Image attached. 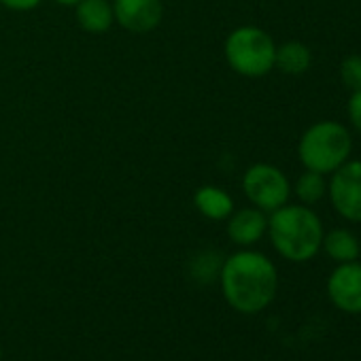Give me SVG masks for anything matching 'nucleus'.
I'll return each instance as SVG.
<instances>
[{"instance_id":"nucleus-2","label":"nucleus","mask_w":361,"mask_h":361,"mask_svg":"<svg viewBox=\"0 0 361 361\" xmlns=\"http://www.w3.org/2000/svg\"><path fill=\"white\" fill-rule=\"evenodd\" d=\"M274 251L293 264L317 257L323 243L321 217L306 204H283L268 217V232Z\"/></svg>"},{"instance_id":"nucleus-8","label":"nucleus","mask_w":361,"mask_h":361,"mask_svg":"<svg viewBox=\"0 0 361 361\" xmlns=\"http://www.w3.org/2000/svg\"><path fill=\"white\" fill-rule=\"evenodd\" d=\"M115 22L128 32L145 35L159 26L164 18L161 0H113Z\"/></svg>"},{"instance_id":"nucleus-4","label":"nucleus","mask_w":361,"mask_h":361,"mask_svg":"<svg viewBox=\"0 0 361 361\" xmlns=\"http://www.w3.org/2000/svg\"><path fill=\"white\" fill-rule=\"evenodd\" d=\"M224 56L234 73L249 79H259L274 68L276 45L266 30L257 26H240L228 35Z\"/></svg>"},{"instance_id":"nucleus-19","label":"nucleus","mask_w":361,"mask_h":361,"mask_svg":"<svg viewBox=\"0 0 361 361\" xmlns=\"http://www.w3.org/2000/svg\"><path fill=\"white\" fill-rule=\"evenodd\" d=\"M0 361H3V348H0Z\"/></svg>"},{"instance_id":"nucleus-13","label":"nucleus","mask_w":361,"mask_h":361,"mask_svg":"<svg viewBox=\"0 0 361 361\" xmlns=\"http://www.w3.org/2000/svg\"><path fill=\"white\" fill-rule=\"evenodd\" d=\"M312 64V54L310 49L300 43V41H289L276 47L274 56V68H279L285 75H304Z\"/></svg>"},{"instance_id":"nucleus-1","label":"nucleus","mask_w":361,"mask_h":361,"mask_svg":"<svg viewBox=\"0 0 361 361\" xmlns=\"http://www.w3.org/2000/svg\"><path fill=\"white\" fill-rule=\"evenodd\" d=\"M219 281L226 302L243 314L262 312L279 291V272L272 259L249 249L230 255L221 264Z\"/></svg>"},{"instance_id":"nucleus-15","label":"nucleus","mask_w":361,"mask_h":361,"mask_svg":"<svg viewBox=\"0 0 361 361\" xmlns=\"http://www.w3.org/2000/svg\"><path fill=\"white\" fill-rule=\"evenodd\" d=\"M340 79L344 83V87H348L350 92L361 90V56L350 54L342 60L340 64Z\"/></svg>"},{"instance_id":"nucleus-20","label":"nucleus","mask_w":361,"mask_h":361,"mask_svg":"<svg viewBox=\"0 0 361 361\" xmlns=\"http://www.w3.org/2000/svg\"><path fill=\"white\" fill-rule=\"evenodd\" d=\"M359 245H361V238H359Z\"/></svg>"},{"instance_id":"nucleus-18","label":"nucleus","mask_w":361,"mask_h":361,"mask_svg":"<svg viewBox=\"0 0 361 361\" xmlns=\"http://www.w3.org/2000/svg\"><path fill=\"white\" fill-rule=\"evenodd\" d=\"M58 5H62V7H75L79 0H56Z\"/></svg>"},{"instance_id":"nucleus-9","label":"nucleus","mask_w":361,"mask_h":361,"mask_svg":"<svg viewBox=\"0 0 361 361\" xmlns=\"http://www.w3.org/2000/svg\"><path fill=\"white\" fill-rule=\"evenodd\" d=\"M268 232V217L255 207L234 211L228 217V236L238 247H251L264 238Z\"/></svg>"},{"instance_id":"nucleus-12","label":"nucleus","mask_w":361,"mask_h":361,"mask_svg":"<svg viewBox=\"0 0 361 361\" xmlns=\"http://www.w3.org/2000/svg\"><path fill=\"white\" fill-rule=\"evenodd\" d=\"M321 249L325 251V255L338 264H346V262H355L361 255V245L359 238L344 228H336L327 234H323V243Z\"/></svg>"},{"instance_id":"nucleus-7","label":"nucleus","mask_w":361,"mask_h":361,"mask_svg":"<svg viewBox=\"0 0 361 361\" xmlns=\"http://www.w3.org/2000/svg\"><path fill=\"white\" fill-rule=\"evenodd\" d=\"M327 298L329 302L348 314H361V264L346 262L338 264L327 279Z\"/></svg>"},{"instance_id":"nucleus-11","label":"nucleus","mask_w":361,"mask_h":361,"mask_svg":"<svg viewBox=\"0 0 361 361\" xmlns=\"http://www.w3.org/2000/svg\"><path fill=\"white\" fill-rule=\"evenodd\" d=\"M194 207L196 211L213 221H224L234 213V200L232 196L217 188V185H202L194 194Z\"/></svg>"},{"instance_id":"nucleus-16","label":"nucleus","mask_w":361,"mask_h":361,"mask_svg":"<svg viewBox=\"0 0 361 361\" xmlns=\"http://www.w3.org/2000/svg\"><path fill=\"white\" fill-rule=\"evenodd\" d=\"M346 113H348L350 126L361 134V90H355L350 94L348 104H346Z\"/></svg>"},{"instance_id":"nucleus-10","label":"nucleus","mask_w":361,"mask_h":361,"mask_svg":"<svg viewBox=\"0 0 361 361\" xmlns=\"http://www.w3.org/2000/svg\"><path fill=\"white\" fill-rule=\"evenodd\" d=\"M75 18L85 32H106L115 24L113 3L109 0H79L75 5Z\"/></svg>"},{"instance_id":"nucleus-6","label":"nucleus","mask_w":361,"mask_h":361,"mask_svg":"<svg viewBox=\"0 0 361 361\" xmlns=\"http://www.w3.org/2000/svg\"><path fill=\"white\" fill-rule=\"evenodd\" d=\"M327 196L342 219L361 224V159H348L331 172Z\"/></svg>"},{"instance_id":"nucleus-14","label":"nucleus","mask_w":361,"mask_h":361,"mask_svg":"<svg viewBox=\"0 0 361 361\" xmlns=\"http://www.w3.org/2000/svg\"><path fill=\"white\" fill-rule=\"evenodd\" d=\"M293 194L298 196V200L306 207L317 204L319 200H323V196L327 194V180L325 174L314 172V170H306L298 176L295 185H293Z\"/></svg>"},{"instance_id":"nucleus-3","label":"nucleus","mask_w":361,"mask_h":361,"mask_svg":"<svg viewBox=\"0 0 361 361\" xmlns=\"http://www.w3.org/2000/svg\"><path fill=\"white\" fill-rule=\"evenodd\" d=\"M353 138L346 126L338 121H317L300 138L298 157L306 170L331 174L350 159Z\"/></svg>"},{"instance_id":"nucleus-5","label":"nucleus","mask_w":361,"mask_h":361,"mask_svg":"<svg viewBox=\"0 0 361 361\" xmlns=\"http://www.w3.org/2000/svg\"><path fill=\"white\" fill-rule=\"evenodd\" d=\"M243 192L255 209L272 213L289 202L291 183L281 168L272 164H253L243 174Z\"/></svg>"},{"instance_id":"nucleus-17","label":"nucleus","mask_w":361,"mask_h":361,"mask_svg":"<svg viewBox=\"0 0 361 361\" xmlns=\"http://www.w3.org/2000/svg\"><path fill=\"white\" fill-rule=\"evenodd\" d=\"M43 0H0V5L11 11H32L37 9Z\"/></svg>"}]
</instances>
